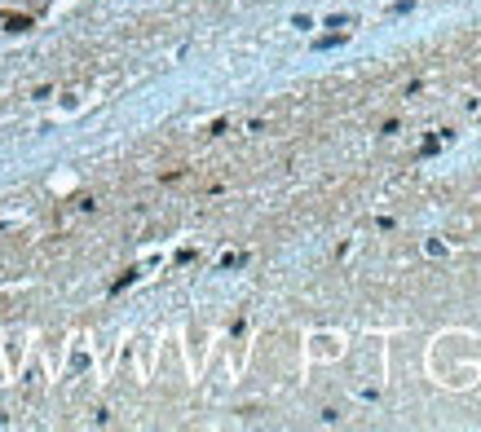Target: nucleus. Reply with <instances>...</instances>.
<instances>
[{
	"instance_id": "nucleus-3",
	"label": "nucleus",
	"mask_w": 481,
	"mask_h": 432,
	"mask_svg": "<svg viewBox=\"0 0 481 432\" xmlns=\"http://www.w3.org/2000/svg\"><path fill=\"white\" fill-rule=\"evenodd\" d=\"M0 18H5V13H0Z\"/></svg>"
},
{
	"instance_id": "nucleus-2",
	"label": "nucleus",
	"mask_w": 481,
	"mask_h": 432,
	"mask_svg": "<svg viewBox=\"0 0 481 432\" xmlns=\"http://www.w3.org/2000/svg\"><path fill=\"white\" fill-rule=\"evenodd\" d=\"M437 151H442V137H428V141L420 146V155H437Z\"/></svg>"
},
{
	"instance_id": "nucleus-1",
	"label": "nucleus",
	"mask_w": 481,
	"mask_h": 432,
	"mask_svg": "<svg viewBox=\"0 0 481 432\" xmlns=\"http://www.w3.org/2000/svg\"><path fill=\"white\" fill-rule=\"evenodd\" d=\"M0 23H5V31H13V36H23V31H31V18H27V13H5Z\"/></svg>"
}]
</instances>
